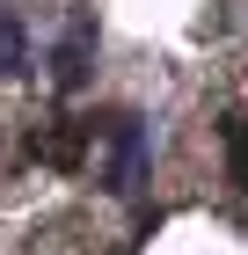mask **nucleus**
<instances>
[{"label":"nucleus","mask_w":248,"mask_h":255,"mask_svg":"<svg viewBox=\"0 0 248 255\" xmlns=\"http://www.w3.org/2000/svg\"><path fill=\"white\" fill-rule=\"evenodd\" d=\"M95 131H102V124L51 117V124H37V131H29V153H37L44 168H58V175H80V168H88V146H95Z\"/></svg>","instance_id":"f257e3e1"},{"label":"nucleus","mask_w":248,"mask_h":255,"mask_svg":"<svg viewBox=\"0 0 248 255\" xmlns=\"http://www.w3.org/2000/svg\"><path fill=\"white\" fill-rule=\"evenodd\" d=\"M88 80H95V22L73 15L66 37H58V51H51V88H58V95H80Z\"/></svg>","instance_id":"f03ea898"},{"label":"nucleus","mask_w":248,"mask_h":255,"mask_svg":"<svg viewBox=\"0 0 248 255\" xmlns=\"http://www.w3.org/2000/svg\"><path fill=\"white\" fill-rule=\"evenodd\" d=\"M102 138H110V190H139V175H146V117H110L102 124Z\"/></svg>","instance_id":"7ed1b4c3"},{"label":"nucleus","mask_w":248,"mask_h":255,"mask_svg":"<svg viewBox=\"0 0 248 255\" xmlns=\"http://www.w3.org/2000/svg\"><path fill=\"white\" fill-rule=\"evenodd\" d=\"M219 146H227V182L248 197V117L227 110V117H219Z\"/></svg>","instance_id":"20e7f679"},{"label":"nucleus","mask_w":248,"mask_h":255,"mask_svg":"<svg viewBox=\"0 0 248 255\" xmlns=\"http://www.w3.org/2000/svg\"><path fill=\"white\" fill-rule=\"evenodd\" d=\"M22 73V15L15 7H0V80Z\"/></svg>","instance_id":"39448f33"}]
</instances>
